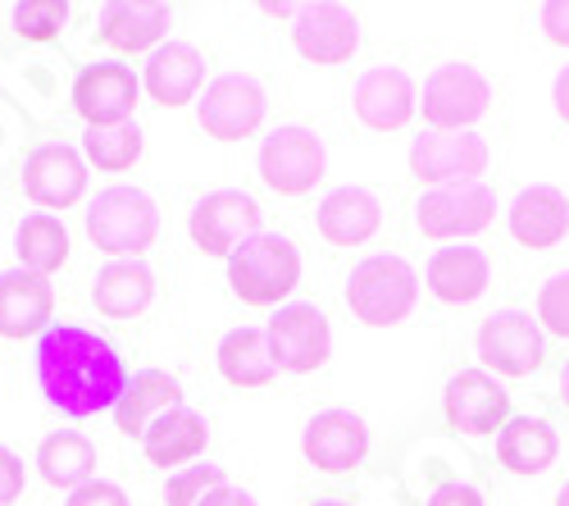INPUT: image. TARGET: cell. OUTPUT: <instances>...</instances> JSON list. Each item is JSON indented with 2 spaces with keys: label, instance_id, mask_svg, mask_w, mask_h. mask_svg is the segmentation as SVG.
Here are the masks:
<instances>
[{
  "label": "cell",
  "instance_id": "6",
  "mask_svg": "<svg viewBox=\"0 0 569 506\" xmlns=\"http://www.w3.org/2000/svg\"><path fill=\"white\" fill-rule=\"evenodd\" d=\"M488 169V142L479 132H429L415 137L410 173L433 188H469Z\"/></svg>",
  "mask_w": 569,
  "mask_h": 506
},
{
  "label": "cell",
  "instance_id": "24",
  "mask_svg": "<svg viewBox=\"0 0 569 506\" xmlns=\"http://www.w3.org/2000/svg\"><path fill=\"white\" fill-rule=\"evenodd\" d=\"M206 438H210L206 420L197 416V410L178 406V410H164V416L151 420V429L141 434V447H147L151 466L169 470V466H182V462H197V456L206 452Z\"/></svg>",
  "mask_w": 569,
  "mask_h": 506
},
{
  "label": "cell",
  "instance_id": "11",
  "mask_svg": "<svg viewBox=\"0 0 569 506\" xmlns=\"http://www.w3.org/2000/svg\"><path fill=\"white\" fill-rule=\"evenodd\" d=\"M269 351L273 365L288 375H310L328 360V347H333V334H328V319L315 306H282L269 319Z\"/></svg>",
  "mask_w": 569,
  "mask_h": 506
},
{
  "label": "cell",
  "instance_id": "40",
  "mask_svg": "<svg viewBox=\"0 0 569 506\" xmlns=\"http://www.w3.org/2000/svg\"><path fill=\"white\" fill-rule=\"evenodd\" d=\"M201 506H256L242 488H228V484H219V488H210L206 497H201Z\"/></svg>",
  "mask_w": 569,
  "mask_h": 506
},
{
  "label": "cell",
  "instance_id": "25",
  "mask_svg": "<svg viewBox=\"0 0 569 506\" xmlns=\"http://www.w3.org/2000/svg\"><path fill=\"white\" fill-rule=\"evenodd\" d=\"M164 32H169V6L128 0V6H110L101 14V41L110 46V51H119V56L156 51Z\"/></svg>",
  "mask_w": 569,
  "mask_h": 506
},
{
  "label": "cell",
  "instance_id": "22",
  "mask_svg": "<svg viewBox=\"0 0 569 506\" xmlns=\"http://www.w3.org/2000/svg\"><path fill=\"white\" fill-rule=\"evenodd\" d=\"M383 224V206H378L373 192L365 188H338L328 192L319 206V234L333 242V247H360L378 234Z\"/></svg>",
  "mask_w": 569,
  "mask_h": 506
},
{
  "label": "cell",
  "instance_id": "8",
  "mask_svg": "<svg viewBox=\"0 0 569 506\" xmlns=\"http://www.w3.org/2000/svg\"><path fill=\"white\" fill-rule=\"evenodd\" d=\"M260 178L278 197H301L323 178V142L310 128H278L260 147Z\"/></svg>",
  "mask_w": 569,
  "mask_h": 506
},
{
  "label": "cell",
  "instance_id": "39",
  "mask_svg": "<svg viewBox=\"0 0 569 506\" xmlns=\"http://www.w3.org/2000/svg\"><path fill=\"white\" fill-rule=\"evenodd\" d=\"M429 506H483V497H479V488H469V484H442L429 497Z\"/></svg>",
  "mask_w": 569,
  "mask_h": 506
},
{
  "label": "cell",
  "instance_id": "30",
  "mask_svg": "<svg viewBox=\"0 0 569 506\" xmlns=\"http://www.w3.org/2000/svg\"><path fill=\"white\" fill-rule=\"evenodd\" d=\"M37 470H41L46 484H56V488H82V484H91V470H97V447L73 429H60L51 438H41Z\"/></svg>",
  "mask_w": 569,
  "mask_h": 506
},
{
  "label": "cell",
  "instance_id": "44",
  "mask_svg": "<svg viewBox=\"0 0 569 506\" xmlns=\"http://www.w3.org/2000/svg\"><path fill=\"white\" fill-rule=\"evenodd\" d=\"M315 506H347V502H333V497H328V502H315Z\"/></svg>",
  "mask_w": 569,
  "mask_h": 506
},
{
  "label": "cell",
  "instance_id": "36",
  "mask_svg": "<svg viewBox=\"0 0 569 506\" xmlns=\"http://www.w3.org/2000/svg\"><path fill=\"white\" fill-rule=\"evenodd\" d=\"M64 506H132V502H128V493H123L119 484H110V479H91V484L73 488Z\"/></svg>",
  "mask_w": 569,
  "mask_h": 506
},
{
  "label": "cell",
  "instance_id": "23",
  "mask_svg": "<svg viewBox=\"0 0 569 506\" xmlns=\"http://www.w3.org/2000/svg\"><path fill=\"white\" fill-rule=\"evenodd\" d=\"M429 288L447 306H469L488 292V256L479 247H442L429 260Z\"/></svg>",
  "mask_w": 569,
  "mask_h": 506
},
{
  "label": "cell",
  "instance_id": "43",
  "mask_svg": "<svg viewBox=\"0 0 569 506\" xmlns=\"http://www.w3.org/2000/svg\"><path fill=\"white\" fill-rule=\"evenodd\" d=\"M556 506H569V484H565V488L556 493Z\"/></svg>",
  "mask_w": 569,
  "mask_h": 506
},
{
  "label": "cell",
  "instance_id": "32",
  "mask_svg": "<svg viewBox=\"0 0 569 506\" xmlns=\"http://www.w3.org/2000/svg\"><path fill=\"white\" fill-rule=\"evenodd\" d=\"M82 151H87V160L97 165V169H106V173H123V169H132L137 156H141V132H137V123L87 128Z\"/></svg>",
  "mask_w": 569,
  "mask_h": 506
},
{
  "label": "cell",
  "instance_id": "21",
  "mask_svg": "<svg viewBox=\"0 0 569 506\" xmlns=\"http://www.w3.org/2000/svg\"><path fill=\"white\" fill-rule=\"evenodd\" d=\"M510 234L533 251H547L565 242L569 234V197L556 188H525L510 206Z\"/></svg>",
  "mask_w": 569,
  "mask_h": 506
},
{
  "label": "cell",
  "instance_id": "38",
  "mask_svg": "<svg viewBox=\"0 0 569 506\" xmlns=\"http://www.w3.org/2000/svg\"><path fill=\"white\" fill-rule=\"evenodd\" d=\"M542 32H547V41L569 46V0H551V6H542Z\"/></svg>",
  "mask_w": 569,
  "mask_h": 506
},
{
  "label": "cell",
  "instance_id": "29",
  "mask_svg": "<svg viewBox=\"0 0 569 506\" xmlns=\"http://www.w3.org/2000/svg\"><path fill=\"white\" fill-rule=\"evenodd\" d=\"M219 375L232 388H264V384H273L278 365H273L269 338L260 329H232L219 343Z\"/></svg>",
  "mask_w": 569,
  "mask_h": 506
},
{
  "label": "cell",
  "instance_id": "41",
  "mask_svg": "<svg viewBox=\"0 0 569 506\" xmlns=\"http://www.w3.org/2000/svg\"><path fill=\"white\" fill-rule=\"evenodd\" d=\"M551 101H556V115L569 123V65L560 69V78H556V91H551Z\"/></svg>",
  "mask_w": 569,
  "mask_h": 506
},
{
  "label": "cell",
  "instance_id": "5",
  "mask_svg": "<svg viewBox=\"0 0 569 506\" xmlns=\"http://www.w3.org/2000/svg\"><path fill=\"white\" fill-rule=\"evenodd\" d=\"M492 87L473 65H438L423 82V119L433 123V132H469L473 119L488 115Z\"/></svg>",
  "mask_w": 569,
  "mask_h": 506
},
{
  "label": "cell",
  "instance_id": "37",
  "mask_svg": "<svg viewBox=\"0 0 569 506\" xmlns=\"http://www.w3.org/2000/svg\"><path fill=\"white\" fill-rule=\"evenodd\" d=\"M23 462L10 452V447H0V506H10V502H19L23 497Z\"/></svg>",
  "mask_w": 569,
  "mask_h": 506
},
{
  "label": "cell",
  "instance_id": "10",
  "mask_svg": "<svg viewBox=\"0 0 569 506\" xmlns=\"http://www.w3.org/2000/svg\"><path fill=\"white\" fill-rule=\"evenodd\" d=\"M492 210H497V197L483 182H469V188H433L419 197L415 224L423 238L447 242V238H469V234H479V228H488Z\"/></svg>",
  "mask_w": 569,
  "mask_h": 506
},
{
  "label": "cell",
  "instance_id": "14",
  "mask_svg": "<svg viewBox=\"0 0 569 506\" xmlns=\"http://www.w3.org/2000/svg\"><path fill=\"white\" fill-rule=\"evenodd\" d=\"M82 188H87V165L64 142L37 147L23 165V192L46 210H69L82 197Z\"/></svg>",
  "mask_w": 569,
  "mask_h": 506
},
{
  "label": "cell",
  "instance_id": "3",
  "mask_svg": "<svg viewBox=\"0 0 569 506\" xmlns=\"http://www.w3.org/2000/svg\"><path fill=\"white\" fill-rule=\"evenodd\" d=\"M415 297H419V279L401 256H369L347 279V306L356 310V319H365L373 329L401 325L415 310Z\"/></svg>",
  "mask_w": 569,
  "mask_h": 506
},
{
  "label": "cell",
  "instance_id": "28",
  "mask_svg": "<svg viewBox=\"0 0 569 506\" xmlns=\"http://www.w3.org/2000/svg\"><path fill=\"white\" fill-rule=\"evenodd\" d=\"M556 452H560V443H556V429L547 420L519 416V420L501 425L497 456H501V466L515 470V475H542L556 462Z\"/></svg>",
  "mask_w": 569,
  "mask_h": 506
},
{
  "label": "cell",
  "instance_id": "4",
  "mask_svg": "<svg viewBox=\"0 0 569 506\" xmlns=\"http://www.w3.org/2000/svg\"><path fill=\"white\" fill-rule=\"evenodd\" d=\"M160 234V210L141 188H106L87 210V238L110 256H141Z\"/></svg>",
  "mask_w": 569,
  "mask_h": 506
},
{
  "label": "cell",
  "instance_id": "17",
  "mask_svg": "<svg viewBox=\"0 0 569 506\" xmlns=\"http://www.w3.org/2000/svg\"><path fill=\"white\" fill-rule=\"evenodd\" d=\"M351 106H356V119L373 132H397L410 123L415 115V82L401 73V69H369L360 73L356 91H351Z\"/></svg>",
  "mask_w": 569,
  "mask_h": 506
},
{
  "label": "cell",
  "instance_id": "18",
  "mask_svg": "<svg viewBox=\"0 0 569 506\" xmlns=\"http://www.w3.org/2000/svg\"><path fill=\"white\" fill-rule=\"evenodd\" d=\"M306 456L328 470V475H342L351 466L365 462L369 452V434H365V420L351 416V410H319V416L306 425V438H301Z\"/></svg>",
  "mask_w": 569,
  "mask_h": 506
},
{
  "label": "cell",
  "instance_id": "13",
  "mask_svg": "<svg viewBox=\"0 0 569 506\" xmlns=\"http://www.w3.org/2000/svg\"><path fill=\"white\" fill-rule=\"evenodd\" d=\"M479 356L492 365L497 375L525 379L542 365V334L529 315L519 310H497L492 319H483L479 329Z\"/></svg>",
  "mask_w": 569,
  "mask_h": 506
},
{
  "label": "cell",
  "instance_id": "16",
  "mask_svg": "<svg viewBox=\"0 0 569 506\" xmlns=\"http://www.w3.org/2000/svg\"><path fill=\"white\" fill-rule=\"evenodd\" d=\"M56 315V288L28 269H10L0 274V338H32L51 329Z\"/></svg>",
  "mask_w": 569,
  "mask_h": 506
},
{
  "label": "cell",
  "instance_id": "15",
  "mask_svg": "<svg viewBox=\"0 0 569 506\" xmlns=\"http://www.w3.org/2000/svg\"><path fill=\"white\" fill-rule=\"evenodd\" d=\"M442 410H447V425L460 434H492L497 425H506L510 397L492 375L460 370L442 393Z\"/></svg>",
  "mask_w": 569,
  "mask_h": 506
},
{
  "label": "cell",
  "instance_id": "27",
  "mask_svg": "<svg viewBox=\"0 0 569 506\" xmlns=\"http://www.w3.org/2000/svg\"><path fill=\"white\" fill-rule=\"evenodd\" d=\"M156 297V279L141 260H114L97 274V288H91V301L106 319H132L151 306Z\"/></svg>",
  "mask_w": 569,
  "mask_h": 506
},
{
  "label": "cell",
  "instance_id": "1",
  "mask_svg": "<svg viewBox=\"0 0 569 506\" xmlns=\"http://www.w3.org/2000/svg\"><path fill=\"white\" fill-rule=\"evenodd\" d=\"M37 384L64 416L87 420L119 406L128 393V370L106 338L78 325H51L37 343Z\"/></svg>",
  "mask_w": 569,
  "mask_h": 506
},
{
  "label": "cell",
  "instance_id": "2",
  "mask_svg": "<svg viewBox=\"0 0 569 506\" xmlns=\"http://www.w3.org/2000/svg\"><path fill=\"white\" fill-rule=\"evenodd\" d=\"M301 279V256L288 238L260 234L228 256V284L247 306H278Z\"/></svg>",
  "mask_w": 569,
  "mask_h": 506
},
{
  "label": "cell",
  "instance_id": "19",
  "mask_svg": "<svg viewBox=\"0 0 569 506\" xmlns=\"http://www.w3.org/2000/svg\"><path fill=\"white\" fill-rule=\"evenodd\" d=\"M292 41L310 65H342L356 56L360 28L342 6H306V10H297Z\"/></svg>",
  "mask_w": 569,
  "mask_h": 506
},
{
  "label": "cell",
  "instance_id": "34",
  "mask_svg": "<svg viewBox=\"0 0 569 506\" xmlns=\"http://www.w3.org/2000/svg\"><path fill=\"white\" fill-rule=\"evenodd\" d=\"M219 484H228V475L219 466H187L182 475H173L164 484V502L169 506H201V497L210 488H219Z\"/></svg>",
  "mask_w": 569,
  "mask_h": 506
},
{
  "label": "cell",
  "instance_id": "31",
  "mask_svg": "<svg viewBox=\"0 0 569 506\" xmlns=\"http://www.w3.org/2000/svg\"><path fill=\"white\" fill-rule=\"evenodd\" d=\"M14 251H19V269L28 274H56L69 260V234L56 215H28L14 234Z\"/></svg>",
  "mask_w": 569,
  "mask_h": 506
},
{
  "label": "cell",
  "instance_id": "35",
  "mask_svg": "<svg viewBox=\"0 0 569 506\" xmlns=\"http://www.w3.org/2000/svg\"><path fill=\"white\" fill-rule=\"evenodd\" d=\"M538 319L547 325V334L569 338V274H556V279L538 292Z\"/></svg>",
  "mask_w": 569,
  "mask_h": 506
},
{
  "label": "cell",
  "instance_id": "20",
  "mask_svg": "<svg viewBox=\"0 0 569 506\" xmlns=\"http://www.w3.org/2000/svg\"><path fill=\"white\" fill-rule=\"evenodd\" d=\"M201 78H206V60L192 41H160L151 60H147V91H151V101L160 106H187V101H197V91H201Z\"/></svg>",
  "mask_w": 569,
  "mask_h": 506
},
{
  "label": "cell",
  "instance_id": "12",
  "mask_svg": "<svg viewBox=\"0 0 569 506\" xmlns=\"http://www.w3.org/2000/svg\"><path fill=\"white\" fill-rule=\"evenodd\" d=\"M137 91H141V82L132 78L128 65L101 60V65H87L78 73V82H73V110L91 128H119V123L132 119Z\"/></svg>",
  "mask_w": 569,
  "mask_h": 506
},
{
  "label": "cell",
  "instance_id": "33",
  "mask_svg": "<svg viewBox=\"0 0 569 506\" xmlns=\"http://www.w3.org/2000/svg\"><path fill=\"white\" fill-rule=\"evenodd\" d=\"M64 23H69L64 0H23V6H14V32L28 41H51L60 37Z\"/></svg>",
  "mask_w": 569,
  "mask_h": 506
},
{
  "label": "cell",
  "instance_id": "26",
  "mask_svg": "<svg viewBox=\"0 0 569 506\" xmlns=\"http://www.w3.org/2000/svg\"><path fill=\"white\" fill-rule=\"evenodd\" d=\"M178 406H182V388H178L173 375L141 370V375L128 379V393L114 406V425H119V434H137L141 438V434L151 429L156 416H164V410H178Z\"/></svg>",
  "mask_w": 569,
  "mask_h": 506
},
{
  "label": "cell",
  "instance_id": "9",
  "mask_svg": "<svg viewBox=\"0 0 569 506\" xmlns=\"http://www.w3.org/2000/svg\"><path fill=\"white\" fill-rule=\"evenodd\" d=\"M197 119L219 142H242L264 119V91L251 73H223L206 87V97L197 101Z\"/></svg>",
  "mask_w": 569,
  "mask_h": 506
},
{
  "label": "cell",
  "instance_id": "42",
  "mask_svg": "<svg viewBox=\"0 0 569 506\" xmlns=\"http://www.w3.org/2000/svg\"><path fill=\"white\" fill-rule=\"evenodd\" d=\"M560 397H565V406H569V365H565V375H560Z\"/></svg>",
  "mask_w": 569,
  "mask_h": 506
},
{
  "label": "cell",
  "instance_id": "7",
  "mask_svg": "<svg viewBox=\"0 0 569 506\" xmlns=\"http://www.w3.org/2000/svg\"><path fill=\"white\" fill-rule=\"evenodd\" d=\"M187 228H192V242L206 251V256H232L242 242L260 238V206L247 197V192H232V188H219L210 197L197 201L192 219H187Z\"/></svg>",
  "mask_w": 569,
  "mask_h": 506
}]
</instances>
